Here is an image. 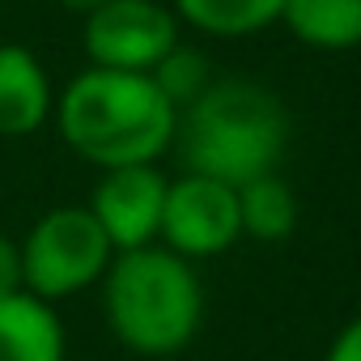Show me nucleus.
Instances as JSON below:
<instances>
[{
    "mask_svg": "<svg viewBox=\"0 0 361 361\" xmlns=\"http://www.w3.org/2000/svg\"><path fill=\"white\" fill-rule=\"evenodd\" d=\"M98 289L106 327L136 357L183 353L204 323V285L196 264L161 243L115 251Z\"/></svg>",
    "mask_w": 361,
    "mask_h": 361,
    "instance_id": "obj_3",
    "label": "nucleus"
},
{
    "mask_svg": "<svg viewBox=\"0 0 361 361\" xmlns=\"http://www.w3.org/2000/svg\"><path fill=\"white\" fill-rule=\"evenodd\" d=\"M22 243L0 234V298L5 293H22Z\"/></svg>",
    "mask_w": 361,
    "mask_h": 361,
    "instance_id": "obj_14",
    "label": "nucleus"
},
{
    "mask_svg": "<svg viewBox=\"0 0 361 361\" xmlns=\"http://www.w3.org/2000/svg\"><path fill=\"white\" fill-rule=\"evenodd\" d=\"M289 145V111L259 81L213 77V85L178 111L174 149L183 170L243 188L272 174Z\"/></svg>",
    "mask_w": 361,
    "mask_h": 361,
    "instance_id": "obj_2",
    "label": "nucleus"
},
{
    "mask_svg": "<svg viewBox=\"0 0 361 361\" xmlns=\"http://www.w3.org/2000/svg\"><path fill=\"white\" fill-rule=\"evenodd\" d=\"M323 361H361V310L331 336V344H327V353H323Z\"/></svg>",
    "mask_w": 361,
    "mask_h": 361,
    "instance_id": "obj_15",
    "label": "nucleus"
},
{
    "mask_svg": "<svg viewBox=\"0 0 361 361\" xmlns=\"http://www.w3.org/2000/svg\"><path fill=\"white\" fill-rule=\"evenodd\" d=\"M238 213H243V238L285 243L298 230L302 204H298L293 183L281 170H272V174H259V178L238 188Z\"/></svg>",
    "mask_w": 361,
    "mask_h": 361,
    "instance_id": "obj_11",
    "label": "nucleus"
},
{
    "mask_svg": "<svg viewBox=\"0 0 361 361\" xmlns=\"http://www.w3.org/2000/svg\"><path fill=\"white\" fill-rule=\"evenodd\" d=\"M166 188L170 174L161 166H115L98 170V183L90 192V213L111 238L115 251H136L153 247L161 234V213H166Z\"/></svg>",
    "mask_w": 361,
    "mask_h": 361,
    "instance_id": "obj_7",
    "label": "nucleus"
},
{
    "mask_svg": "<svg viewBox=\"0 0 361 361\" xmlns=\"http://www.w3.org/2000/svg\"><path fill=\"white\" fill-rule=\"evenodd\" d=\"M56 115V85L26 43L0 39V136L22 140Z\"/></svg>",
    "mask_w": 361,
    "mask_h": 361,
    "instance_id": "obj_8",
    "label": "nucleus"
},
{
    "mask_svg": "<svg viewBox=\"0 0 361 361\" xmlns=\"http://www.w3.org/2000/svg\"><path fill=\"white\" fill-rule=\"evenodd\" d=\"M243 238V213H238V188L209 174L183 170L166 188V213L157 243L183 259H213L226 255Z\"/></svg>",
    "mask_w": 361,
    "mask_h": 361,
    "instance_id": "obj_6",
    "label": "nucleus"
},
{
    "mask_svg": "<svg viewBox=\"0 0 361 361\" xmlns=\"http://www.w3.org/2000/svg\"><path fill=\"white\" fill-rule=\"evenodd\" d=\"M153 81H157V90L174 102V111H183L188 102H196L209 85H213V68H209V60L196 51V47H188V43H178L153 73H149Z\"/></svg>",
    "mask_w": 361,
    "mask_h": 361,
    "instance_id": "obj_13",
    "label": "nucleus"
},
{
    "mask_svg": "<svg viewBox=\"0 0 361 361\" xmlns=\"http://www.w3.org/2000/svg\"><path fill=\"white\" fill-rule=\"evenodd\" d=\"M68 331L60 310L35 293H5L0 298V361H64Z\"/></svg>",
    "mask_w": 361,
    "mask_h": 361,
    "instance_id": "obj_9",
    "label": "nucleus"
},
{
    "mask_svg": "<svg viewBox=\"0 0 361 361\" xmlns=\"http://www.w3.org/2000/svg\"><path fill=\"white\" fill-rule=\"evenodd\" d=\"M170 9L209 39H247L281 22L285 0H170Z\"/></svg>",
    "mask_w": 361,
    "mask_h": 361,
    "instance_id": "obj_12",
    "label": "nucleus"
},
{
    "mask_svg": "<svg viewBox=\"0 0 361 361\" xmlns=\"http://www.w3.org/2000/svg\"><path fill=\"white\" fill-rule=\"evenodd\" d=\"M60 9H68V13H77V18H85V13H94L98 5H106V0H56Z\"/></svg>",
    "mask_w": 361,
    "mask_h": 361,
    "instance_id": "obj_16",
    "label": "nucleus"
},
{
    "mask_svg": "<svg viewBox=\"0 0 361 361\" xmlns=\"http://www.w3.org/2000/svg\"><path fill=\"white\" fill-rule=\"evenodd\" d=\"M60 140L90 166H157L174 149L178 111L149 73L81 68L56 90L51 115Z\"/></svg>",
    "mask_w": 361,
    "mask_h": 361,
    "instance_id": "obj_1",
    "label": "nucleus"
},
{
    "mask_svg": "<svg viewBox=\"0 0 361 361\" xmlns=\"http://www.w3.org/2000/svg\"><path fill=\"white\" fill-rule=\"evenodd\" d=\"M22 285L43 302H64L102 285L115 247L85 204L47 209L22 238Z\"/></svg>",
    "mask_w": 361,
    "mask_h": 361,
    "instance_id": "obj_4",
    "label": "nucleus"
},
{
    "mask_svg": "<svg viewBox=\"0 0 361 361\" xmlns=\"http://www.w3.org/2000/svg\"><path fill=\"white\" fill-rule=\"evenodd\" d=\"M281 26L314 51L361 47V0H285Z\"/></svg>",
    "mask_w": 361,
    "mask_h": 361,
    "instance_id": "obj_10",
    "label": "nucleus"
},
{
    "mask_svg": "<svg viewBox=\"0 0 361 361\" xmlns=\"http://www.w3.org/2000/svg\"><path fill=\"white\" fill-rule=\"evenodd\" d=\"M178 22L161 0H106L81 18V47L94 68L153 73L178 43Z\"/></svg>",
    "mask_w": 361,
    "mask_h": 361,
    "instance_id": "obj_5",
    "label": "nucleus"
}]
</instances>
